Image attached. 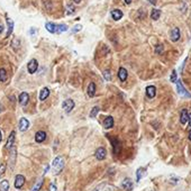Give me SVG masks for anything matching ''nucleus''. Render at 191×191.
<instances>
[{
  "label": "nucleus",
  "instance_id": "41",
  "mask_svg": "<svg viewBox=\"0 0 191 191\" xmlns=\"http://www.w3.org/2000/svg\"><path fill=\"white\" fill-rule=\"evenodd\" d=\"M125 2H126V3H128V5H129V3H131V2H132V0H125Z\"/></svg>",
  "mask_w": 191,
  "mask_h": 191
},
{
  "label": "nucleus",
  "instance_id": "15",
  "mask_svg": "<svg viewBox=\"0 0 191 191\" xmlns=\"http://www.w3.org/2000/svg\"><path fill=\"white\" fill-rule=\"evenodd\" d=\"M118 78H119V80L121 82L126 81V79H127V70L124 69V68H120L119 71H118Z\"/></svg>",
  "mask_w": 191,
  "mask_h": 191
},
{
  "label": "nucleus",
  "instance_id": "37",
  "mask_svg": "<svg viewBox=\"0 0 191 191\" xmlns=\"http://www.w3.org/2000/svg\"><path fill=\"white\" fill-rule=\"evenodd\" d=\"M35 32H36V29H35V28H32V29H31V35H34Z\"/></svg>",
  "mask_w": 191,
  "mask_h": 191
},
{
  "label": "nucleus",
  "instance_id": "1",
  "mask_svg": "<svg viewBox=\"0 0 191 191\" xmlns=\"http://www.w3.org/2000/svg\"><path fill=\"white\" fill-rule=\"evenodd\" d=\"M52 168H53V171L55 174H58L60 172L63 170L64 168V160L62 156H57L54 159L53 163H52Z\"/></svg>",
  "mask_w": 191,
  "mask_h": 191
},
{
  "label": "nucleus",
  "instance_id": "42",
  "mask_svg": "<svg viewBox=\"0 0 191 191\" xmlns=\"http://www.w3.org/2000/svg\"><path fill=\"white\" fill-rule=\"evenodd\" d=\"M76 3H79V2H81V0H73Z\"/></svg>",
  "mask_w": 191,
  "mask_h": 191
},
{
  "label": "nucleus",
  "instance_id": "4",
  "mask_svg": "<svg viewBox=\"0 0 191 191\" xmlns=\"http://www.w3.org/2000/svg\"><path fill=\"white\" fill-rule=\"evenodd\" d=\"M15 137H16V133H15V131H13L10 135H9V137H8V141H7V144H6V149L8 150V151H10L14 146H15Z\"/></svg>",
  "mask_w": 191,
  "mask_h": 191
},
{
  "label": "nucleus",
  "instance_id": "32",
  "mask_svg": "<svg viewBox=\"0 0 191 191\" xmlns=\"http://www.w3.org/2000/svg\"><path fill=\"white\" fill-rule=\"evenodd\" d=\"M103 76H105V79H106L107 81L111 80V73H110V71H109V70H106V71L103 72Z\"/></svg>",
  "mask_w": 191,
  "mask_h": 191
},
{
  "label": "nucleus",
  "instance_id": "12",
  "mask_svg": "<svg viewBox=\"0 0 191 191\" xmlns=\"http://www.w3.org/2000/svg\"><path fill=\"white\" fill-rule=\"evenodd\" d=\"M103 127H105L106 129H109V128H113V127H114V118H113L111 116L105 118V120H103Z\"/></svg>",
  "mask_w": 191,
  "mask_h": 191
},
{
  "label": "nucleus",
  "instance_id": "43",
  "mask_svg": "<svg viewBox=\"0 0 191 191\" xmlns=\"http://www.w3.org/2000/svg\"><path fill=\"white\" fill-rule=\"evenodd\" d=\"M189 139L191 141V129H190V133H189Z\"/></svg>",
  "mask_w": 191,
  "mask_h": 191
},
{
  "label": "nucleus",
  "instance_id": "31",
  "mask_svg": "<svg viewBox=\"0 0 191 191\" xmlns=\"http://www.w3.org/2000/svg\"><path fill=\"white\" fill-rule=\"evenodd\" d=\"M163 50H164V47H163V45H157L156 47H155V53L156 54H162L163 53Z\"/></svg>",
  "mask_w": 191,
  "mask_h": 191
},
{
  "label": "nucleus",
  "instance_id": "21",
  "mask_svg": "<svg viewBox=\"0 0 191 191\" xmlns=\"http://www.w3.org/2000/svg\"><path fill=\"white\" fill-rule=\"evenodd\" d=\"M145 169L144 168H139V169H137V171H136V181L137 182H139L141 181V179L145 175Z\"/></svg>",
  "mask_w": 191,
  "mask_h": 191
},
{
  "label": "nucleus",
  "instance_id": "34",
  "mask_svg": "<svg viewBox=\"0 0 191 191\" xmlns=\"http://www.w3.org/2000/svg\"><path fill=\"white\" fill-rule=\"evenodd\" d=\"M170 80H171V82H176V81H178V80H176V72H175V70L172 71V74H171Z\"/></svg>",
  "mask_w": 191,
  "mask_h": 191
},
{
  "label": "nucleus",
  "instance_id": "9",
  "mask_svg": "<svg viewBox=\"0 0 191 191\" xmlns=\"http://www.w3.org/2000/svg\"><path fill=\"white\" fill-rule=\"evenodd\" d=\"M28 100H29V96L27 92H21L20 95H19V98H18V101L19 103H20V106H26L27 103H28Z\"/></svg>",
  "mask_w": 191,
  "mask_h": 191
},
{
  "label": "nucleus",
  "instance_id": "16",
  "mask_svg": "<svg viewBox=\"0 0 191 191\" xmlns=\"http://www.w3.org/2000/svg\"><path fill=\"white\" fill-rule=\"evenodd\" d=\"M180 38V29L178 27H175L171 32V39L172 42H178Z\"/></svg>",
  "mask_w": 191,
  "mask_h": 191
},
{
  "label": "nucleus",
  "instance_id": "6",
  "mask_svg": "<svg viewBox=\"0 0 191 191\" xmlns=\"http://www.w3.org/2000/svg\"><path fill=\"white\" fill-rule=\"evenodd\" d=\"M108 138L111 141V144H113V149H114V153L115 154H119L120 153V143L118 141V138H111V136H108Z\"/></svg>",
  "mask_w": 191,
  "mask_h": 191
},
{
  "label": "nucleus",
  "instance_id": "27",
  "mask_svg": "<svg viewBox=\"0 0 191 191\" xmlns=\"http://www.w3.org/2000/svg\"><path fill=\"white\" fill-rule=\"evenodd\" d=\"M7 72H6V70L5 69H0V81L1 82H6L7 81Z\"/></svg>",
  "mask_w": 191,
  "mask_h": 191
},
{
  "label": "nucleus",
  "instance_id": "33",
  "mask_svg": "<svg viewBox=\"0 0 191 191\" xmlns=\"http://www.w3.org/2000/svg\"><path fill=\"white\" fill-rule=\"evenodd\" d=\"M81 29H82V25L78 24V25H76V26L72 28V33H78V32L81 31Z\"/></svg>",
  "mask_w": 191,
  "mask_h": 191
},
{
  "label": "nucleus",
  "instance_id": "40",
  "mask_svg": "<svg viewBox=\"0 0 191 191\" xmlns=\"http://www.w3.org/2000/svg\"><path fill=\"white\" fill-rule=\"evenodd\" d=\"M2 31H3V26H2L1 24H0V34L2 33Z\"/></svg>",
  "mask_w": 191,
  "mask_h": 191
},
{
  "label": "nucleus",
  "instance_id": "44",
  "mask_svg": "<svg viewBox=\"0 0 191 191\" xmlns=\"http://www.w3.org/2000/svg\"><path fill=\"white\" fill-rule=\"evenodd\" d=\"M2 141V136H1V132H0V142Z\"/></svg>",
  "mask_w": 191,
  "mask_h": 191
},
{
  "label": "nucleus",
  "instance_id": "39",
  "mask_svg": "<svg viewBox=\"0 0 191 191\" xmlns=\"http://www.w3.org/2000/svg\"><path fill=\"white\" fill-rule=\"evenodd\" d=\"M149 1H150L152 5H155V3H156V0H149Z\"/></svg>",
  "mask_w": 191,
  "mask_h": 191
},
{
  "label": "nucleus",
  "instance_id": "28",
  "mask_svg": "<svg viewBox=\"0 0 191 191\" xmlns=\"http://www.w3.org/2000/svg\"><path fill=\"white\" fill-rule=\"evenodd\" d=\"M42 186H43V180H39L37 183L34 186V188H33V190L32 191H39L40 190V188H42Z\"/></svg>",
  "mask_w": 191,
  "mask_h": 191
},
{
  "label": "nucleus",
  "instance_id": "24",
  "mask_svg": "<svg viewBox=\"0 0 191 191\" xmlns=\"http://www.w3.org/2000/svg\"><path fill=\"white\" fill-rule=\"evenodd\" d=\"M9 190V182L7 180H2L0 183V191H8Z\"/></svg>",
  "mask_w": 191,
  "mask_h": 191
},
{
  "label": "nucleus",
  "instance_id": "30",
  "mask_svg": "<svg viewBox=\"0 0 191 191\" xmlns=\"http://www.w3.org/2000/svg\"><path fill=\"white\" fill-rule=\"evenodd\" d=\"M74 10H76V8L72 5H68V7H66V14L68 15H71L72 13H74Z\"/></svg>",
  "mask_w": 191,
  "mask_h": 191
},
{
  "label": "nucleus",
  "instance_id": "14",
  "mask_svg": "<svg viewBox=\"0 0 191 191\" xmlns=\"http://www.w3.org/2000/svg\"><path fill=\"white\" fill-rule=\"evenodd\" d=\"M188 120H189V114H188V110H187V109H182V111H181V116H180V123H181L182 125H184Z\"/></svg>",
  "mask_w": 191,
  "mask_h": 191
},
{
  "label": "nucleus",
  "instance_id": "23",
  "mask_svg": "<svg viewBox=\"0 0 191 191\" xmlns=\"http://www.w3.org/2000/svg\"><path fill=\"white\" fill-rule=\"evenodd\" d=\"M45 28H46L50 33H55L56 25H55V24H53V23H46V24H45Z\"/></svg>",
  "mask_w": 191,
  "mask_h": 191
},
{
  "label": "nucleus",
  "instance_id": "29",
  "mask_svg": "<svg viewBox=\"0 0 191 191\" xmlns=\"http://www.w3.org/2000/svg\"><path fill=\"white\" fill-rule=\"evenodd\" d=\"M99 110H100L99 107H94L92 110H91V113H90V117H91V118H96V116L99 113Z\"/></svg>",
  "mask_w": 191,
  "mask_h": 191
},
{
  "label": "nucleus",
  "instance_id": "35",
  "mask_svg": "<svg viewBox=\"0 0 191 191\" xmlns=\"http://www.w3.org/2000/svg\"><path fill=\"white\" fill-rule=\"evenodd\" d=\"M5 170H6V166H5L3 164H1V165H0V178H1V175L5 173Z\"/></svg>",
  "mask_w": 191,
  "mask_h": 191
},
{
  "label": "nucleus",
  "instance_id": "26",
  "mask_svg": "<svg viewBox=\"0 0 191 191\" xmlns=\"http://www.w3.org/2000/svg\"><path fill=\"white\" fill-rule=\"evenodd\" d=\"M160 16H161V11L159 9H153L152 13H151V17L153 20H157L160 18Z\"/></svg>",
  "mask_w": 191,
  "mask_h": 191
},
{
  "label": "nucleus",
  "instance_id": "2",
  "mask_svg": "<svg viewBox=\"0 0 191 191\" xmlns=\"http://www.w3.org/2000/svg\"><path fill=\"white\" fill-rule=\"evenodd\" d=\"M74 106H76V103H74V101H73L72 99H66V100H64L63 103H62V107H63L64 111L68 113V114L72 111V109L74 108Z\"/></svg>",
  "mask_w": 191,
  "mask_h": 191
},
{
  "label": "nucleus",
  "instance_id": "38",
  "mask_svg": "<svg viewBox=\"0 0 191 191\" xmlns=\"http://www.w3.org/2000/svg\"><path fill=\"white\" fill-rule=\"evenodd\" d=\"M189 127L191 128V114L189 115Z\"/></svg>",
  "mask_w": 191,
  "mask_h": 191
},
{
  "label": "nucleus",
  "instance_id": "36",
  "mask_svg": "<svg viewBox=\"0 0 191 191\" xmlns=\"http://www.w3.org/2000/svg\"><path fill=\"white\" fill-rule=\"evenodd\" d=\"M50 191H56V186H55L54 183H52V184L50 186Z\"/></svg>",
  "mask_w": 191,
  "mask_h": 191
},
{
  "label": "nucleus",
  "instance_id": "8",
  "mask_svg": "<svg viewBox=\"0 0 191 191\" xmlns=\"http://www.w3.org/2000/svg\"><path fill=\"white\" fill-rule=\"evenodd\" d=\"M24 183H25V178H24V175L17 174L16 178H15V188H16V189H20V188L24 186Z\"/></svg>",
  "mask_w": 191,
  "mask_h": 191
},
{
  "label": "nucleus",
  "instance_id": "5",
  "mask_svg": "<svg viewBox=\"0 0 191 191\" xmlns=\"http://www.w3.org/2000/svg\"><path fill=\"white\" fill-rule=\"evenodd\" d=\"M175 83H176V88H178V92H179V95H180V96H184V97H189V98H191V95L187 92V90L184 89V87H183V84H182V82H181L180 80H178V81H176Z\"/></svg>",
  "mask_w": 191,
  "mask_h": 191
},
{
  "label": "nucleus",
  "instance_id": "11",
  "mask_svg": "<svg viewBox=\"0 0 191 191\" xmlns=\"http://www.w3.org/2000/svg\"><path fill=\"white\" fill-rule=\"evenodd\" d=\"M121 187L127 191L133 190V182L131 179H124V181L121 182Z\"/></svg>",
  "mask_w": 191,
  "mask_h": 191
},
{
  "label": "nucleus",
  "instance_id": "18",
  "mask_svg": "<svg viewBox=\"0 0 191 191\" xmlns=\"http://www.w3.org/2000/svg\"><path fill=\"white\" fill-rule=\"evenodd\" d=\"M6 20H7V23H8V33H7L6 37H9V36L11 35L13 31H14V21L9 18V17H6Z\"/></svg>",
  "mask_w": 191,
  "mask_h": 191
},
{
  "label": "nucleus",
  "instance_id": "19",
  "mask_svg": "<svg viewBox=\"0 0 191 191\" xmlns=\"http://www.w3.org/2000/svg\"><path fill=\"white\" fill-rule=\"evenodd\" d=\"M111 17H113L114 20H119V19H121V17H123V11L119 10V9H114V10L111 11Z\"/></svg>",
  "mask_w": 191,
  "mask_h": 191
},
{
  "label": "nucleus",
  "instance_id": "17",
  "mask_svg": "<svg viewBox=\"0 0 191 191\" xmlns=\"http://www.w3.org/2000/svg\"><path fill=\"white\" fill-rule=\"evenodd\" d=\"M155 95H156V88L154 86H149L146 88V96L149 98H154Z\"/></svg>",
  "mask_w": 191,
  "mask_h": 191
},
{
  "label": "nucleus",
  "instance_id": "3",
  "mask_svg": "<svg viewBox=\"0 0 191 191\" xmlns=\"http://www.w3.org/2000/svg\"><path fill=\"white\" fill-rule=\"evenodd\" d=\"M37 69H38V62L35 58L31 60V61L28 62V64H27V70H28V72H29L31 74H33V73H35V72L37 71Z\"/></svg>",
  "mask_w": 191,
  "mask_h": 191
},
{
  "label": "nucleus",
  "instance_id": "10",
  "mask_svg": "<svg viewBox=\"0 0 191 191\" xmlns=\"http://www.w3.org/2000/svg\"><path fill=\"white\" fill-rule=\"evenodd\" d=\"M29 127V121L26 118H21L19 120V131L20 132H26Z\"/></svg>",
  "mask_w": 191,
  "mask_h": 191
},
{
  "label": "nucleus",
  "instance_id": "20",
  "mask_svg": "<svg viewBox=\"0 0 191 191\" xmlns=\"http://www.w3.org/2000/svg\"><path fill=\"white\" fill-rule=\"evenodd\" d=\"M50 96V90H48V88H43L42 90H40V92H39V100H45L47 97Z\"/></svg>",
  "mask_w": 191,
  "mask_h": 191
},
{
  "label": "nucleus",
  "instance_id": "13",
  "mask_svg": "<svg viewBox=\"0 0 191 191\" xmlns=\"http://www.w3.org/2000/svg\"><path fill=\"white\" fill-rule=\"evenodd\" d=\"M46 139V133L45 132H43V131H39L37 133L35 134V141L37 142V143H42V142H44Z\"/></svg>",
  "mask_w": 191,
  "mask_h": 191
},
{
  "label": "nucleus",
  "instance_id": "7",
  "mask_svg": "<svg viewBox=\"0 0 191 191\" xmlns=\"http://www.w3.org/2000/svg\"><path fill=\"white\" fill-rule=\"evenodd\" d=\"M95 155H96V157H97V160H99V161L105 160L106 156H107V151H106L105 147H99V149H97Z\"/></svg>",
  "mask_w": 191,
  "mask_h": 191
},
{
  "label": "nucleus",
  "instance_id": "22",
  "mask_svg": "<svg viewBox=\"0 0 191 191\" xmlns=\"http://www.w3.org/2000/svg\"><path fill=\"white\" fill-rule=\"evenodd\" d=\"M96 94V84L94 82H91L88 87V96L89 97H94Z\"/></svg>",
  "mask_w": 191,
  "mask_h": 191
},
{
  "label": "nucleus",
  "instance_id": "25",
  "mask_svg": "<svg viewBox=\"0 0 191 191\" xmlns=\"http://www.w3.org/2000/svg\"><path fill=\"white\" fill-rule=\"evenodd\" d=\"M68 31V26L66 25H56V28H55V33L56 34H61L63 32Z\"/></svg>",
  "mask_w": 191,
  "mask_h": 191
}]
</instances>
